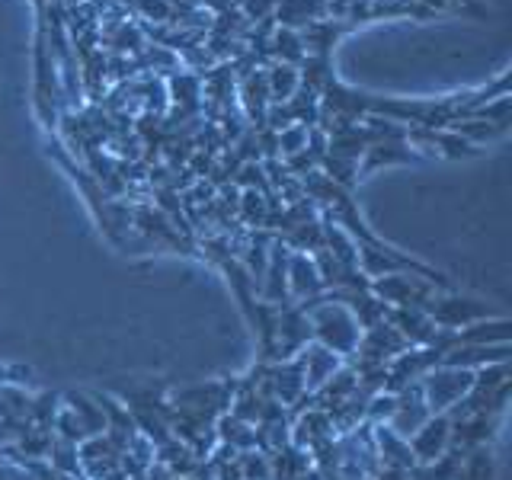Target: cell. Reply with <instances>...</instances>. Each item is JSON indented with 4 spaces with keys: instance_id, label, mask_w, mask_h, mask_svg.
Listing matches in <instances>:
<instances>
[{
    "instance_id": "cell-16",
    "label": "cell",
    "mask_w": 512,
    "mask_h": 480,
    "mask_svg": "<svg viewBox=\"0 0 512 480\" xmlns=\"http://www.w3.org/2000/svg\"><path fill=\"white\" fill-rule=\"evenodd\" d=\"M240 205H244V218H247V221L263 224V218H266V199L260 196V192H256V189H247V192H244V199H240Z\"/></svg>"
},
{
    "instance_id": "cell-12",
    "label": "cell",
    "mask_w": 512,
    "mask_h": 480,
    "mask_svg": "<svg viewBox=\"0 0 512 480\" xmlns=\"http://www.w3.org/2000/svg\"><path fill=\"white\" fill-rule=\"evenodd\" d=\"M368 160L362 170H375L378 164H400V160H413V151L404 148V141H375L368 144Z\"/></svg>"
},
{
    "instance_id": "cell-4",
    "label": "cell",
    "mask_w": 512,
    "mask_h": 480,
    "mask_svg": "<svg viewBox=\"0 0 512 480\" xmlns=\"http://www.w3.org/2000/svg\"><path fill=\"white\" fill-rule=\"evenodd\" d=\"M432 324L439 330H461V327H471L477 320H487L490 317V308L487 304H480L474 298H458V295H436V301L429 304Z\"/></svg>"
},
{
    "instance_id": "cell-8",
    "label": "cell",
    "mask_w": 512,
    "mask_h": 480,
    "mask_svg": "<svg viewBox=\"0 0 512 480\" xmlns=\"http://www.w3.org/2000/svg\"><path fill=\"white\" fill-rule=\"evenodd\" d=\"M327 13V0H279L276 20L282 29H304L308 23H317Z\"/></svg>"
},
{
    "instance_id": "cell-15",
    "label": "cell",
    "mask_w": 512,
    "mask_h": 480,
    "mask_svg": "<svg viewBox=\"0 0 512 480\" xmlns=\"http://www.w3.org/2000/svg\"><path fill=\"white\" fill-rule=\"evenodd\" d=\"M308 132H311L308 125H298V122H295V125L282 128V132L276 135V144L282 148V154H285V157H295L298 151L308 148Z\"/></svg>"
},
{
    "instance_id": "cell-6",
    "label": "cell",
    "mask_w": 512,
    "mask_h": 480,
    "mask_svg": "<svg viewBox=\"0 0 512 480\" xmlns=\"http://www.w3.org/2000/svg\"><path fill=\"white\" fill-rule=\"evenodd\" d=\"M429 407L423 400V391H420V381L410 384V388L397 391V404H394V413L388 420V429L397 432L400 439H410L416 429H420L426 420H429Z\"/></svg>"
},
{
    "instance_id": "cell-18",
    "label": "cell",
    "mask_w": 512,
    "mask_h": 480,
    "mask_svg": "<svg viewBox=\"0 0 512 480\" xmlns=\"http://www.w3.org/2000/svg\"><path fill=\"white\" fill-rule=\"evenodd\" d=\"M141 10L148 13V16H157L160 23L170 20V4H167V0H141Z\"/></svg>"
},
{
    "instance_id": "cell-1",
    "label": "cell",
    "mask_w": 512,
    "mask_h": 480,
    "mask_svg": "<svg viewBox=\"0 0 512 480\" xmlns=\"http://www.w3.org/2000/svg\"><path fill=\"white\" fill-rule=\"evenodd\" d=\"M298 308L311 320L314 343L327 346L330 352H336V356H343V359H349L352 352H356L362 327L356 324V317L349 314L346 304H340L330 292H320L308 301H298Z\"/></svg>"
},
{
    "instance_id": "cell-5",
    "label": "cell",
    "mask_w": 512,
    "mask_h": 480,
    "mask_svg": "<svg viewBox=\"0 0 512 480\" xmlns=\"http://www.w3.org/2000/svg\"><path fill=\"white\" fill-rule=\"evenodd\" d=\"M295 362L301 368L304 391H308V394H317L343 368V356H336V352H330L327 346H320V343H308V346H304L298 356H295Z\"/></svg>"
},
{
    "instance_id": "cell-10",
    "label": "cell",
    "mask_w": 512,
    "mask_h": 480,
    "mask_svg": "<svg viewBox=\"0 0 512 480\" xmlns=\"http://www.w3.org/2000/svg\"><path fill=\"white\" fill-rule=\"evenodd\" d=\"M266 87H269V103H288L295 96V90L301 87V74L292 64H276V68L266 74Z\"/></svg>"
},
{
    "instance_id": "cell-11",
    "label": "cell",
    "mask_w": 512,
    "mask_h": 480,
    "mask_svg": "<svg viewBox=\"0 0 512 480\" xmlns=\"http://www.w3.org/2000/svg\"><path fill=\"white\" fill-rule=\"evenodd\" d=\"M244 106H247V116L256 119V125H263V122H266V112H269L266 74H253V77H247V84H244Z\"/></svg>"
},
{
    "instance_id": "cell-13",
    "label": "cell",
    "mask_w": 512,
    "mask_h": 480,
    "mask_svg": "<svg viewBox=\"0 0 512 480\" xmlns=\"http://www.w3.org/2000/svg\"><path fill=\"white\" fill-rule=\"evenodd\" d=\"M493 477V458H490V448L480 445L474 452L464 455L458 477L455 480H490Z\"/></svg>"
},
{
    "instance_id": "cell-7",
    "label": "cell",
    "mask_w": 512,
    "mask_h": 480,
    "mask_svg": "<svg viewBox=\"0 0 512 480\" xmlns=\"http://www.w3.org/2000/svg\"><path fill=\"white\" fill-rule=\"evenodd\" d=\"M320 292H324V282H320V272L311 260V253L295 250L288 256V298H292V304H298Z\"/></svg>"
},
{
    "instance_id": "cell-14",
    "label": "cell",
    "mask_w": 512,
    "mask_h": 480,
    "mask_svg": "<svg viewBox=\"0 0 512 480\" xmlns=\"http://www.w3.org/2000/svg\"><path fill=\"white\" fill-rule=\"evenodd\" d=\"M272 52L282 58V64L304 61V45H301V36L295 29H279L276 36H272Z\"/></svg>"
},
{
    "instance_id": "cell-2",
    "label": "cell",
    "mask_w": 512,
    "mask_h": 480,
    "mask_svg": "<svg viewBox=\"0 0 512 480\" xmlns=\"http://www.w3.org/2000/svg\"><path fill=\"white\" fill-rule=\"evenodd\" d=\"M471 384H474V372H468V368L436 365L420 378V391L429 413H448L471 391Z\"/></svg>"
},
{
    "instance_id": "cell-9",
    "label": "cell",
    "mask_w": 512,
    "mask_h": 480,
    "mask_svg": "<svg viewBox=\"0 0 512 480\" xmlns=\"http://www.w3.org/2000/svg\"><path fill=\"white\" fill-rule=\"evenodd\" d=\"M64 407H68L77 416V423L84 426L87 436H103V432H106V416H103L100 404L93 400V394L71 391L68 397H64Z\"/></svg>"
},
{
    "instance_id": "cell-17",
    "label": "cell",
    "mask_w": 512,
    "mask_h": 480,
    "mask_svg": "<svg viewBox=\"0 0 512 480\" xmlns=\"http://www.w3.org/2000/svg\"><path fill=\"white\" fill-rule=\"evenodd\" d=\"M240 4H244L247 16H253V20H263L269 10H276L279 0H240Z\"/></svg>"
},
{
    "instance_id": "cell-3",
    "label": "cell",
    "mask_w": 512,
    "mask_h": 480,
    "mask_svg": "<svg viewBox=\"0 0 512 480\" xmlns=\"http://www.w3.org/2000/svg\"><path fill=\"white\" fill-rule=\"evenodd\" d=\"M407 445H410V455L416 461V468L432 464L452 448V420H448L445 413H432L429 420L407 439Z\"/></svg>"
}]
</instances>
